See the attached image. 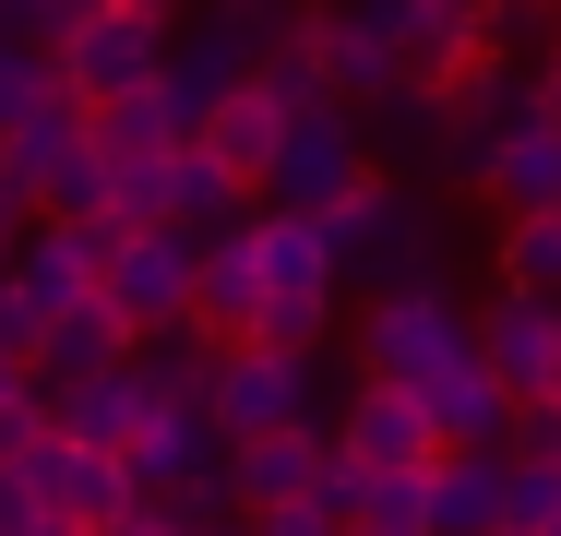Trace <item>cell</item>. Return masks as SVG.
Instances as JSON below:
<instances>
[{"label": "cell", "mask_w": 561, "mask_h": 536, "mask_svg": "<svg viewBox=\"0 0 561 536\" xmlns=\"http://www.w3.org/2000/svg\"><path fill=\"white\" fill-rule=\"evenodd\" d=\"M0 179H12L36 214H108V155H96V119H84V96H72L60 72H48V96L0 131Z\"/></svg>", "instance_id": "obj_1"}, {"label": "cell", "mask_w": 561, "mask_h": 536, "mask_svg": "<svg viewBox=\"0 0 561 536\" xmlns=\"http://www.w3.org/2000/svg\"><path fill=\"white\" fill-rule=\"evenodd\" d=\"M358 179H382V155H370L358 107H346V96H299V107H287V131H275L263 203H287V214H335Z\"/></svg>", "instance_id": "obj_2"}, {"label": "cell", "mask_w": 561, "mask_h": 536, "mask_svg": "<svg viewBox=\"0 0 561 536\" xmlns=\"http://www.w3.org/2000/svg\"><path fill=\"white\" fill-rule=\"evenodd\" d=\"M323 238H335V287H419L431 263H443V238H431V214L419 191H394V179H358L335 214H323Z\"/></svg>", "instance_id": "obj_3"}, {"label": "cell", "mask_w": 561, "mask_h": 536, "mask_svg": "<svg viewBox=\"0 0 561 536\" xmlns=\"http://www.w3.org/2000/svg\"><path fill=\"white\" fill-rule=\"evenodd\" d=\"M454 346H478V322L443 299V275L382 287V299H370V322H358V370H370V382H431Z\"/></svg>", "instance_id": "obj_4"}, {"label": "cell", "mask_w": 561, "mask_h": 536, "mask_svg": "<svg viewBox=\"0 0 561 536\" xmlns=\"http://www.w3.org/2000/svg\"><path fill=\"white\" fill-rule=\"evenodd\" d=\"M192 263H204L192 226H108L96 287H108V311L131 322V334H168V322H192Z\"/></svg>", "instance_id": "obj_5"}, {"label": "cell", "mask_w": 561, "mask_h": 536, "mask_svg": "<svg viewBox=\"0 0 561 536\" xmlns=\"http://www.w3.org/2000/svg\"><path fill=\"white\" fill-rule=\"evenodd\" d=\"M204 406H216L227 441H251V429H299L323 394H311V358H299V346L239 334V346H216V370H204Z\"/></svg>", "instance_id": "obj_6"}, {"label": "cell", "mask_w": 561, "mask_h": 536, "mask_svg": "<svg viewBox=\"0 0 561 536\" xmlns=\"http://www.w3.org/2000/svg\"><path fill=\"white\" fill-rule=\"evenodd\" d=\"M48 72H60V84H72L84 107L144 96V84L168 72V12H131V0H108L96 24H72V36L48 48Z\"/></svg>", "instance_id": "obj_7"}, {"label": "cell", "mask_w": 561, "mask_h": 536, "mask_svg": "<svg viewBox=\"0 0 561 536\" xmlns=\"http://www.w3.org/2000/svg\"><path fill=\"white\" fill-rule=\"evenodd\" d=\"M514 525V441H443L431 453V536H502Z\"/></svg>", "instance_id": "obj_8"}, {"label": "cell", "mask_w": 561, "mask_h": 536, "mask_svg": "<svg viewBox=\"0 0 561 536\" xmlns=\"http://www.w3.org/2000/svg\"><path fill=\"white\" fill-rule=\"evenodd\" d=\"M24 477H36V513H72L84 536H96V525H119V513L144 501L119 453H84V441H60V429H36V453H24Z\"/></svg>", "instance_id": "obj_9"}, {"label": "cell", "mask_w": 561, "mask_h": 536, "mask_svg": "<svg viewBox=\"0 0 561 536\" xmlns=\"http://www.w3.org/2000/svg\"><path fill=\"white\" fill-rule=\"evenodd\" d=\"M119 465H131V489H144V501H168V489H192V477H216V465H227V429H216L204 394H168L156 418L131 429V453H119Z\"/></svg>", "instance_id": "obj_10"}, {"label": "cell", "mask_w": 561, "mask_h": 536, "mask_svg": "<svg viewBox=\"0 0 561 536\" xmlns=\"http://www.w3.org/2000/svg\"><path fill=\"white\" fill-rule=\"evenodd\" d=\"M299 60H311V72H323V96H346V107H370L382 84H407L394 36H382L358 0H335V12H299Z\"/></svg>", "instance_id": "obj_11"}, {"label": "cell", "mask_w": 561, "mask_h": 536, "mask_svg": "<svg viewBox=\"0 0 561 536\" xmlns=\"http://www.w3.org/2000/svg\"><path fill=\"white\" fill-rule=\"evenodd\" d=\"M323 465H335V429H323V418H299V429H251V441H227V489H239V513L311 501V489H323Z\"/></svg>", "instance_id": "obj_12"}, {"label": "cell", "mask_w": 561, "mask_h": 536, "mask_svg": "<svg viewBox=\"0 0 561 536\" xmlns=\"http://www.w3.org/2000/svg\"><path fill=\"white\" fill-rule=\"evenodd\" d=\"M335 453H346V465H431L443 429H431V406H419V382H370V370H358Z\"/></svg>", "instance_id": "obj_13"}, {"label": "cell", "mask_w": 561, "mask_h": 536, "mask_svg": "<svg viewBox=\"0 0 561 536\" xmlns=\"http://www.w3.org/2000/svg\"><path fill=\"white\" fill-rule=\"evenodd\" d=\"M478 358L514 382V406H526V394H550V370H561V299H538V287H502V299L478 311Z\"/></svg>", "instance_id": "obj_14"}, {"label": "cell", "mask_w": 561, "mask_h": 536, "mask_svg": "<svg viewBox=\"0 0 561 536\" xmlns=\"http://www.w3.org/2000/svg\"><path fill=\"white\" fill-rule=\"evenodd\" d=\"M251 322H263V238H251V214H239V226L204 238V263H192V334L239 346Z\"/></svg>", "instance_id": "obj_15"}, {"label": "cell", "mask_w": 561, "mask_h": 536, "mask_svg": "<svg viewBox=\"0 0 561 536\" xmlns=\"http://www.w3.org/2000/svg\"><path fill=\"white\" fill-rule=\"evenodd\" d=\"M323 501L358 536H431V465H323Z\"/></svg>", "instance_id": "obj_16"}, {"label": "cell", "mask_w": 561, "mask_h": 536, "mask_svg": "<svg viewBox=\"0 0 561 536\" xmlns=\"http://www.w3.org/2000/svg\"><path fill=\"white\" fill-rule=\"evenodd\" d=\"M419 406H431V429H443V441H514V382H502L478 346H454L443 370L419 382Z\"/></svg>", "instance_id": "obj_17"}, {"label": "cell", "mask_w": 561, "mask_h": 536, "mask_svg": "<svg viewBox=\"0 0 561 536\" xmlns=\"http://www.w3.org/2000/svg\"><path fill=\"white\" fill-rule=\"evenodd\" d=\"M275 131H287V107L263 96V84H239V96H216L204 119H192V143L216 155V167L239 179V191H251V203H263V167H275Z\"/></svg>", "instance_id": "obj_18"}, {"label": "cell", "mask_w": 561, "mask_h": 536, "mask_svg": "<svg viewBox=\"0 0 561 536\" xmlns=\"http://www.w3.org/2000/svg\"><path fill=\"white\" fill-rule=\"evenodd\" d=\"M478 191H490L502 214H550L561 203V119H514V131H490Z\"/></svg>", "instance_id": "obj_19"}, {"label": "cell", "mask_w": 561, "mask_h": 536, "mask_svg": "<svg viewBox=\"0 0 561 536\" xmlns=\"http://www.w3.org/2000/svg\"><path fill=\"white\" fill-rule=\"evenodd\" d=\"M144 334L108 311V287L96 299H72V311H48V334H36V382H72V370H108V358H131Z\"/></svg>", "instance_id": "obj_20"}, {"label": "cell", "mask_w": 561, "mask_h": 536, "mask_svg": "<svg viewBox=\"0 0 561 536\" xmlns=\"http://www.w3.org/2000/svg\"><path fill=\"white\" fill-rule=\"evenodd\" d=\"M168 203H180V226H192V238H216V226H239V214H251V191L227 179L204 143H180V155H168Z\"/></svg>", "instance_id": "obj_21"}, {"label": "cell", "mask_w": 561, "mask_h": 536, "mask_svg": "<svg viewBox=\"0 0 561 536\" xmlns=\"http://www.w3.org/2000/svg\"><path fill=\"white\" fill-rule=\"evenodd\" d=\"M84 119H96V155H168V143H192V131H180V107H168V84L108 96V107H84Z\"/></svg>", "instance_id": "obj_22"}, {"label": "cell", "mask_w": 561, "mask_h": 536, "mask_svg": "<svg viewBox=\"0 0 561 536\" xmlns=\"http://www.w3.org/2000/svg\"><path fill=\"white\" fill-rule=\"evenodd\" d=\"M502 287L561 299V203H550V214H502Z\"/></svg>", "instance_id": "obj_23"}, {"label": "cell", "mask_w": 561, "mask_h": 536, "mask_svg": "<svg viewBox=\"0 0 561 536\" xmlns=\"http://www.w3.org/2000/svg\"><path fill=\"white\" fill-rule=\"evenodd\" d=\"M36 429H48L36 370H24V358H0V465H24V453H36Z\"/></svg>", "instance_id": "obj_24"}, {"label": "cell", "mask_w": 561, "mask_h": 536, "mask_svg": "<svg viewBox=\"0 0 561 536\" xmlns=\"http://www.w3.org/2000/svg\"><path fill=\"white\" fill-rule=\"evenodd\" d=\"M36 96H48V48L0 24V131H12V119H24V107H36Z\"/></svg>", "instance_id": "obj_25"}, {"label": "cell", "mask_w": 561, "mask_h": 536, "mask_svg": "<svg viewBox=\"0 0 561 536\" xmlns=\"http://www.w3.org/2000/svg\"><path fill=\"white\" fill-rule=\"evenodd\" d=\"M108 0H12V36H36V48H60L72 24H96Z\"/></svg>", "instance_id": "obj_26"}, {"label": "cell", "mask_w": 561, "mask_h": 536, "mask_svg": "<svg viewBox=\"0 0 561 536\" xmlns=\"http://www.w3.org/2000/svg\"><path fill=\"white\" fill-rule=\"evenodd\" d=\"M550 513H561V465L514 453V536H526V525H550Z\"/></svg>", "instance_id": "obj_27"}, {"label": "cell", "mask_w": 561, "mask_h": 536, "mask_svg": "<svg viewBox=\"0 0 561 536\" xmlns=\"http://www.w3.org/2000/svg\"><path fill=\"white\" fill-rule=\"evenodd\" d=\"M239 536H335V501H275V513H239Z\"/></svg>", "instance_id": "obj_28"}, {"label": "cell", "mask_w": 561, "mask_h": 536, "mask_svg": "<svg viewBox=\"0 0 561 536\" xmlns=\"http://www.w3.org/2000/svg\"><path fill=\"white\" fill-rule=\"evenodd\" d=\"M514 453L561 465V394H526V406H514Z\"/></svg>", "instance_id": "obj_29"}, {"label": "cell", "mask_w": 561, "mask_h": 536, "mask_svg": "<svg viewBox=\"0 0 561 536\" xmlns=\"http://www.w3.org/2000/svg\"><path fill=\"white\" fill-rule=\"evenodd\" d=\"M36 334H48V322L24 311V287L0 275V358H24V370H36Z\"/></svg>", "instance_id": "obj_30"}, {"label": "cell", "mask_w": 561, "mask_h": 536, "mask_svg": "<svg viewBox=\"0 0 561 536\" xmlns=\"http://www.w3.org/2000/svg\"><path fill=\"white\" fill-rule=\"evenodd\" d=\"M24 513H36V477H24V465H0V536H24Z\"/></svg>", "instance_id": "obj_31"}, {"label": "cell", "mask_w": 561, "mask_h": 536, "mask_svg": "<svg viewBox=\"0 0 561 536\" xmlns=\"http://www.w3.org/2000/svg\"><path fill=\"white\" fill-rule=\"evenodd\" d=\"M96 536H180V525H168V501H131V513H119V525H96Z\"/></svg>", "instance_id": "obj_32"}, {"label": "cell", "mask_w": 561, "mask_h": 536, "mask_svg": "<svg viewBox=\"0 0 561 536\" xmlns=\"http://www.w3.org/2000/svg\"><path fill=\"white\" fill-rule=\"evenodd\" d=\"M24 226H36V203H24L12 179H0V263H12V238H24Z\"/></svg>", "instance_id": "obj_33"}, {"label": "cell", "mask_w": 561, "mask_h": 536, "mask_svg": "<svg viewBox=\"0 0 561 536\" xmlns=\"http://www.w3.org/2000/svg\"><path fill=\"white\" fill-rule=\"evenodd\" d=\"M538 119H561V60H538Z\"/></svg>", "instance_id": "obj_34"}, {"label": "cell", "mask_w": 561, "mask_h": 536, "mask_svg": "<svg viewBox=\"0 0 561 536\" xmlns=\"http://www.w3.org/2000/svg\"><path fill=\"white\" fill-rule=\"evenodd\" d=\"M24 536H84V525H72V513H24Z\"/></svg>", "instance_id": "obj_35"}, {"label": "cell", "mask_w": 561, "mask_h": 536, "mask_svg": "<svg viewBox=\"0 0 561 536\" xmlns=\"http://www.w3.org/2000/svg\"><path fill=\"white\" fill-rule=\"evenodd\" d=\"M131 12H168V24H180V12H192V0H131Z\"/></svg>", "instance_id": "obj_36"}, {"label": "cell", "mask_w": 561, "mask_h": 536, "mask_svg": "<svg viewBox=\"0 0 561 536\" xmlns=\"http://www.w3.org/2000/svg\"><path fill=\"white\" fill-rule=\"evenodd\" d=\"M526 536H561V513H550V525H526Z\"/></svg>", "instance_id": "obj_37"}, {"label": "cell", "mask_w": 561, "mask_h": 536, "mask_svg": "<svg viewBox=\"0 0 561 536\" xmlns=\"http://www.w3.org/2000/svg\"><path fill=\"white\" fill-rule=\"evenodd\" d=\"M0 24H12V0H0Z\"/></svg>", "instance_id": "obj_38"}, {"label": "cell", "mask_w": 561, "mask_h": 536, "mask_svg": "<svg viewBox=\"0 0 561 536\" xmlns=\"http://www.w3.org/2000/svg\"><path fill=\"white\" fill-rule=\"evenodd\" d=\"M550 394H561V370H550Z\"/></svg>", "instance_id": "obj_39"}, {"label": "cell", "mask_w": 561, "mask_h": 536, "mask_svg": "<svg viewBox=\"0 0 561 536\" xmlns=\"http://www.w3.org/2000/svg\"><path fill=\"white\" fill-rule=\"evenodd\" d=\"M335 536H358V525H335Z\"/></svg>", "instance_id": "obj_40"}, {"label": "cell", "mask_w": 561, "mask_h": 536, "mask_svg": "<svg viewBox=\"0 0 561 536\" xmlns=\"http://www.w3.org/2000/svg\"><path fill=\"white\" fill-rule=\"evenodd\" d=\"M502 536H514V525H502Z\"/></svg>", "instance_id": "obj_41"}, {"label": "cell", "mask_w": 561, "mask_h": 536, "mask_svg": "<svg viewBox=\"0 0 561 536\" xmlns=\"http://www.w3.org/2000/svg\"><path fill=\"white\" fill-rule=\"evenodd\" d=\"M550 60H561V48H550Z\"/></svg>", "instance_id": "obj_42"}]
</instances>
